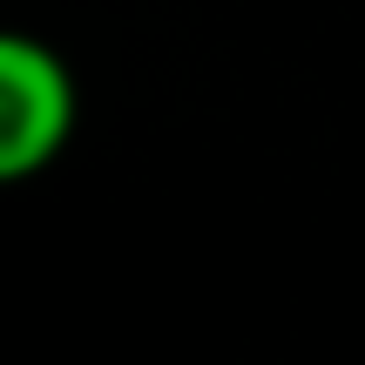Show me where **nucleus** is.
<instances>
[{"label": "nucleus", "mask_w": 365, "mask_h": 365, "mask_svg": "<svg viewBox=\"0 0 365 365\" xmlns=\"http://www.w3.org/2000/svg\"><path fill=\"white\" fill-rule=\"evenodd\" d=\"M68 122H75L68 68L41 41L0 27V182H21L41 163H54V149L68 143Z\"/></svg>", "instance_id": "1"}]
</instances>
